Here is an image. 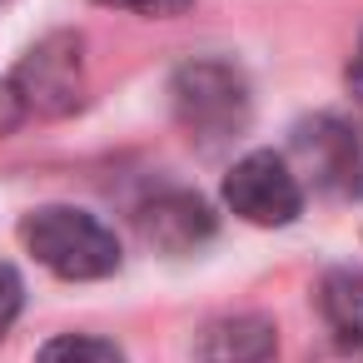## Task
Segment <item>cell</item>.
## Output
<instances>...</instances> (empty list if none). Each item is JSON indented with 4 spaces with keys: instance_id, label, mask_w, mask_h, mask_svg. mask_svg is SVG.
<instances>
[{
    "instance_id": "6da1fadb",
    "label": "cell",
    "mask_w": 363,
    "mask_h": 363,
    "mask_svg": "<svg viewBox=\"0 0 363 363\" xmlns=\"http://www.w3.org/2000/svg\"><path fill=\"white\" fill-rule=\"evenodd\" d=\"M21 239L26 249L60 279H105L120 269V244L115 234L85 214V209H70V204H50V209H35L26 224H21Z\"/></svg>"
},
{
    "instance_id": "7a4b0ae2",
    "label": "cell",
    "mask_w": 363,
    "mask_h": 363,
    "mask_svg": "<svg viewBox=\"0 0 363 363\" xmlns=\"http://www.w3.org/2000/svg\"><path fill=\"white\" fill-rule=\"evenodd\" d=\"M224 199H229V209H234L239 219H249V224H259V229L294 224L298 209H303V189H298L294 169H289L279 155H269V150H254V155H244V160L229 169Z\"/></svg>"
},
{
    "instance_id": "3957f363",
    "label": "cell",
    "mask_w": 363,
    "mask_h": 363,
    "mask_svg": "<svg viewBox=\"0 0 363 363\" xmlns=\"http://www.w3.org/2000/svg\"><path fill=\"white\" fill-rule=\"evenodd\" d=\"M174 105H179V120L189 130H204V135H224L244 120V85L229 65H189L179 70L174 80Z\"/></svg>"
},
{
    "instance_id": "277c9868",
    "label": "cell",
    "mask_w": 363,
    "mask_h": 363,
    "mask_svg": "<svg viewBox=\"0 0 363 363\" xmlns=\"http://www.w3.org/2000/svg\"><path fill=\"white\" fill-rule=\"evenodd\" d=\"M16 85L26 90L30 110H40V115L70 110V105L80 100V40H75V35H50V40H40V45L26 55Z\"/></svg>"
},
{
    "instance_id": "5b68a950",
    "label": "cell",
    "mask_w": 363,
    "mask_h": 363,
    "mask_svg": "<svg viewBox=\"0 0 363 363\" xmlns=\"http://www.w3.org/2000/svg\"><path fill=\"white\" fill-rule=\"evenodd\" d=\"M274 353H279L274 323L259 313L214 318L199 338V363H274Z\"/></svg>"
},
{
    "instance_id": "8992f818",
    "label": "cell",
    "mask_w": 363,
    "mask_h": 363,
    "mask_svg": "<svg viewBox=\"0 0 363 363\" xmlns=\"http://www.w3.org/2000/svg\"><path fill=\"white\" fill-rule=\"evenodd\" d=\"M209 229H214V219L194 194H160V199H150L140 209V234L150 244L169 249V254H184V249L204 244Z\"/></svg>"
},
{
    "instance_id": "52a82bcc",
    "label": "cell",
    "mask_w": 363,
    "mask_h": 363,
    "mask_svg": "<svg viewBox=\"0 0 363 363\" xmlns=\"http://www.w3.org/2000/svg\"><path fill=\"white\" fill-rule=\"evenodd\" d=\"M313 145H318L323 184H333L338 194H363V130L328 120L323 135H313Z\"/></svg>"
},
{
    "instance_id": "ba28073f",
    "label": "cell",
    "mask_w": 363,
    "mask_h": 363,
    "mask_svg": "<svg viewBox=\"0 0 363 363\" xmlns=\"http://www.w3.org/2000/svg\"><path fill=\"white\" fill-rule=\"evenodd\" d=\"M318 308L338 338L363 343V274L358 269H333L318 284Z\"/></svg>"
},
{
    "instance_id": "9c48e42d",
    "label": "cell",
    "mask_w": 363,
    "mask_h": 363,
    "mask_svg": "<svg viewBox=\"0 0 363 363\" xmlns=\"http://www.w3.org/2000/svg\"><path fill=\"white\" fill-rule=\"evenodd\" d=\"M35 363H125V353L110 338H90V333H60L40 348Z\"/></svg>"
},
{
    "instance_id": "30bf717a",
    "label": "cell",
    "mask_w": 363,
    "mask_h": 363,
    "mask_svg": "<svg viewBox=\"0 0 363 363\" xmlns=\"http://www.w3.org/2000/svg\"><path fill=\"white\" fill-rule=\"evenodd\" d=\"M21 298H26L21 274H16L11 264H0V338L11 333V323H16V313H21Z\"/></svg>"
},
{
    "instance_id": "8fae6325",
    "label": "cell",
    "mask_w": 363,
    "mask_h": 363,
    "mask_svg": "<svg viewBox=\"0 0 363 363\" xmlns=\"http://www.w3.org/2000/svg\"><path fill=\"white\" fill-rule=\"evenodd\" d=\"M26 115H30V100H26V90H21L16 80H0V135H6V130H16Z\"/></svg>"
},
{
    "instance_id": "7c38bea8",
    "label": "cell",
    "mask_w": 363,
    "mask_h": 363,
    "mask_svg": "<svg viewBox=\"0 0 363 363\" xmlns=\"http://www.w3.org/2000/svg\"><path fill=\"white\" fill-rule=\"evenodd\" d=\"M105 6H120V11H140V16H179L189 0H105Z\"/></svg>"
},
{
    "instance_id": "4fadbf2b",
    "label": "cell",
    "mask_w": 363,
    "mask_h": 363,
    "mask_svg": "<svg viewBox=\"0 0 363 363\" xmlns=\"http://www.w3.org/2000/svg\"><path fill=\"white\" fill-rule=\"evenodd\" d=\"M348 90H353V100L363 105V40H358V55L348 60Z\"/></svg>"
}]
</instances>
